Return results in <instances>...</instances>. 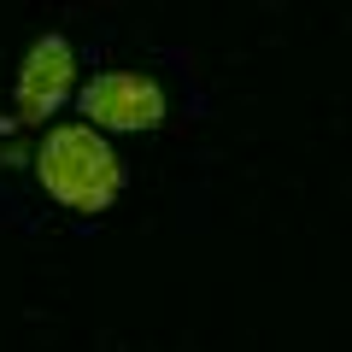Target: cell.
Here are the masks:
<instances>
[{
  "label": "cell",
  "instance_id": "obj_1",
  "mask_svg": "<svg viewBox=\"0 0 352 352\" xmlns=\"http://www.w3.org/2000/svg\"><path fill=\"white\" fill-rule=\"evenodd\" d=\"M36 176L65 212H82V217L106 212L118 200V188H124V164H118V153L106 147V135L94 124L53 129L36 153Z\"/></svg>",
  "mask_w": 352,
  "mask_h": 352
},
{
  "label": "cell",
  "instance_id": "obj_2",
  "mask_svg": "<svg viewBox=\"0 0 352 352\" xmlns=\"http://www.w3.org/2000/svg\"><path fill=\"white\" fill-rule=\"evenodd\" d=\"M170 100L147 71H100L82 88V118L94 129H118V135H147L164 124Z\"/></svg>",
  "mask_w": 352,
  "mask_h": 352
},
{
  "label": "cell",
  "instance_id": "obj_3",
  "mask_svg": "<svg viewBox=\"0 0 352 352\" xmlns=\"http://www.w3.org/2000/svg\"><path fill=\"white\" fill-rule=\"evenodd\" d=\"M71 82H76L71 41H65V36H41L36 47L24 53V65H18V88H12L18 124H41V118H53L65 100H71Z\"/></svg>",
  "mask_w": 352,
  "mask_h": 352
}]
</instances>
